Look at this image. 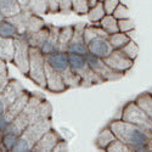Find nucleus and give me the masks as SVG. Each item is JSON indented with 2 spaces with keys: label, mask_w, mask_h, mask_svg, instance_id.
I'll list each match as a JSON object with an SVG mask.
<instances>
[{
  "label": "nucleus",
  "mask_w": 152,
  "mask_h": 152,
  "mask_svg": "<svg viewBox=\"0 0 152 152\" xmlns=\"http://www.w3.org/2000/svg\"><path fill=\"white\" fill-rule=\"evenodd\" d=\"M6 61L0 58V74L1 73H7V66H6Z\"/></svg>",
  "instance_id": "36"
},
{
  "label": "nucleus",
  "mask_w": 152,
  "mask_h": 152,
  "mask_svg": "<svg viewBox=\"0 0 152 152\" xmlns=\"http://www.w3.org/2000/svg\"><path fill=\"white\" fill-rule=\"evenodd\" d=\"M0 148H1V145H0Z\"/></svg>",
  "instance_id": "42"
},
{
  "label": "nucleus",
  "mask_w": 152,
  "mask_h": 152,
  "mask_svg": "<svg viewBox=\"0 0 152 152\" xmlns=\"http://www.w3.org/2000/svg\"><path fill=\"white\" fill-rule=\"evenodd\" d=\"M22 6L18 0H0V14L4 18H11L20 15Z\"/></svg>",
  "instance_id": "16"
},
{
  "label": "nucleus",
  "mask_w": 152,
  "mask_h": 152,
  "mask_svg": "<svg viewBox=\"0 0 152 152\" xmlns=\"http://www.w3.org/2000/svg\"><path fill=\"white\" fill-rule=\"evenodd\" d=\"M50 27H51V26H48V24H46V26H45L43 29H40L39 32H37V33H34V34H32V35L26 37L27 40H28V43H29V45L33 46V48L40 49V48L44 45V43L46 42L48 37H49V34H50Z\"/></svg>",
  "instance_id": "20"
},
{
  "label": "nucleus",
  "mask_w": 152,
  "mask_h": 152,
  "mask_svg": "<svg viewBox=\"0 0 152 152\" xmlns=\"http://www.w3.org/2000/svg\"><path fill=\"white\" fill-rule=\"evenodd\" d=\"M45 77H46V88L45 89L49 90L50 93L55 94H61L65 93L68 88L65 84L62 75L57 73L55 69H53L48 63H45Z\"/></svg>",
  "instance_id": "12"
},
{
  "label": "nucleus",
  "mask_w": 152,
  "mask_h": 152,
  "mask_svg": "<svg viewBox=\"0 0 152 152\" xmlns=\"http://www.w3.org/2000/svg\"><path fill=\"white\" fill-rule=\"evenodd\" d=\"M58 33H60V28L58 27H54V26L50 27V34L48 37L46 42L44 43V45L40 48V51H42V54L44 56L60 51V48H58Z\"/></svg>",
  "instance_id": "15"
},
{
  "label": "nucleus",
  "mask_w": 152,
  "mask_h": 152,
  "mask_svg": "<svg viewBox=\"0 0 152 152\" xmlns=\"http://www.w3.org/2000/svg\"><path fill=\"white\" fill-rule=\"evenodd\" d=\"M121 51L128 57V58H130L132 61H134L135 62V60L137 58V56H139V45L132 39L128 44H126Z\"/></svg>",
  "instance_id": "29"
},
{
  "label": "nucleus",
  "mask_w": 152,
  "mask_h": 152,
  "mask_svg": "<svg viewBox=\"0 0 152 152\" xmlns=\"http://www.w3.org/2000/svg\"><path fill=\"white\" fill-rule=\"evenodd\" d=\"M85 28V24L79 23L74 26V34L72 40L69 42L66 53L68 54H77V55H82L85 56L88 55V48L86 44L84 42V37H83V32Z\"/></svg>",
  "instance_id": "11"
},
{
  "label": "nucleus",
  "mask_w": 152,
  "mask_h": 152,
  "mask_svg": "<svg viewBox=\"0 0 152 152\" xmlns=\"http://www.w3.org/2000/svg\"><path fill=\"white\" fill-rule=\"evenodd\" d=\"M27 9L31 14L37 15V16H42L46 14V12H49L50 10L48 0H29Z\"/></svg>",
  "instance_id": "27"
},
{
  "label": "nucleus",
  "mask_w": 152,
  "mask_h": 152,
  "mask_svg": "<svg viewBox=\"0 0 152 152\" xmlns=\"http://www.w3.org/2000/svg\"><path fill=\"white\" fill-rule=\"evenodd\" d=\"M102 4L106 11V15H112L115 12V10L117 9V6L121 4V0H105Z\"/></svg>",
  "instance_id": "33"
},
{
  "label": "nucleus",
  "mask_w": 152,
  "mask_h": 152,
  "mask_svg": "<svg viewBox=\"0 0 152 152\" xmlns=\"http://www.w3.org/2000/svg\"><path fill=\"white\" fill-rule=\"evenodd\" d=\"M45 56L42 54L40 49L31 46L29 50V71L27 77L35 83L38 86L45 89L46 77H45Z\"/></svg>",
  "instance_id": "6"
},
{
  "label": "nucleus",
  "mask_w": 152,
  "mask_h": 152,
  "mask_svg": "<svg viewBox=\"0 0 152 152\" xmlns=\"http://www.w3.org/2000/svg\"><path fill=\"white\" fill-rule=\"evenodd\" d=\"M119 119L134 124L139 128H141L142 130H145L146 133L152 135V121L147 117L146 113L136 105L135 101H130V102H126L121 112V117Z\"/></svg>",
  "instance_id": "5"
},
{
  "label": "nucleus",
  "mask_w": 152,
  "mask_h": 152,
  "mask_svg": "<svg viewBox=\"0 0 152 152\" xmlns=\"http://www.w3.org/2000/svg\"><path fill=\"white\" fill-rule=\"evenodd\" d=\"M0 152H7V151H5V150L1 147V148H0Z\"/></svg>",
  "instance_id": "40"
},
{
  "label": "nucleus",
  "mask_w": 152,
  "mask_h": 152,
  "mask_svg": "<svg viewBox=\"0 0 152 152\" xmlns=\"http://www.w3.org/2000/svg\"><path fill=\"white\" fill-rule=\"evenodd\" d=\"M0 37L6 39H16L17 37H20V32L14 23L7 18H4L0 21Z\"/></svg>",
  "instance_id": "21"
},
{
  "label": "nucleus",
  "mask_w": 152,
  "mask_h": 152,
  "mask_svg": "<svg viewBox=\"0 0 152 152\" xmlns=\"http://www.w3.org/2000/svg\"><path fill=\"white\" fill-rule=\"evenodd\" d=\"M74 34V26H63L60 27L58 33V48L60 51H66L69 42L72 40Z\"/></svg>",
  "instance_id": "22"
},
{
  "label": "nucleus",
  "mask_w": 152,
  "mask_h": 152,
  "mask_svg": "<svg viewBox=\"0 0 152 152\" xmlns=\"http://www.w3.org/2000/svg\"><path fill=\"white\" fill-rule=\"evenodd\" d=\"M83 37H84L85 44H88V43H90L93 39H95V38H99V37L108 38L110 35L102 28H101L99 24H91V26H86V24H85V28H84V32H83Z\"/></svg>",
  "instance_id": "23"
},
{
  "label": "nucleus",
  "mask_w": 152,
  "mask_h": 152,
  "mask_svg": "<svg viewBox=\"0 0 152 152\" xmlns=\"http://www.w3.org/2000/svg\"><path fill=\"white\" fill-rule=\"evenodd\" d=\"M85 58H86V62H88V65H89V67L91 68V71H94L104 82H116V80H119L124 75V74L117 73L112 68H110L102 58L95 57L90 54L85 55Z\"/></svg>",
  "instance_id": "8"
},
{
  "label": "nucleus",
  "mask_w": 152,
  "mask_h": 152,
  "mask_svg": "<svg viewBox=\"0 0 152 152\" xmlns=\"http://www.w3.org/2000/svg\"><path fill=\"white\" fill-rule=\"evenodd\" d=\"M9 84H10V79H9L7 73H1L0 74V95L6 90Z\"/></svg>",
  "instance_id": "34"
},
{
  "label": "nucleus",
  "mask_w": 152,
  "mask_h": 152,
  "mask_svg": "<svg viewBox=\"0 0 152 152\" xmlns=\"http://www.w3.org/2000/svg\"><path fill=\"white\" fill-rule=\"evenodd\" d=\"M62 139L63 137L60 135V133L53 128L37 142V145L31 150V152H53L55 146Z\"/></svg>",
  "instance_id": "14"
},
{
  "label": "nucleus",
  "mask_w": 152,
  "mask_h": 152,
  "mask_svg": "<svg viewBox=\"0 0 152 152\" xmlns=\"http://www.w3.org/2000/svg\"><path fill=\"white\" fill-rule=\"evenodd\" d=\"M108 126L119 141L128 145L133 152H150L151 134L122 119H113Z\"/></svg>",
  "instance_id": "1"
},
{
  "label": "nucleus",
  "mask_w": 152,
  "mask_h": 152,
  "mask_svg": "<svg viewBox=\"0 0 152 152\" xmlns=\"http://www.w3.org/2000/svg\"><path fill=\"white\" fill-rule=\"evenodd\" d=\"M45 26H46V24H45L44 20L40 16H37V15L31 14L28 16V18H27V22H26V31H24V37H28V35H32V34H34L37 32H39Z\"/></svg>",
  "instance_id": "19"
},
{
  "label": "nucleus",
  "mask_w": 152,
  "mask_h": 152,
  "mask_svg": "<svg viewBox=\"0 0 152 152\" xmlns=\"http://www.w3.org/2000/svg\"><path fill=\"white\" fill-rule=\"evenodd\" d=\"M106 151H107V152H133V150H132L128 145H125L124 142L119 141L118 139L113 141V142L106 148Z\"/></svg>",
  "instance_id": "31"
},
{
  "label": "nucleus",
  "mask_w": 152,
  "mask_h": 152,
  "mask_svg": "<svg viewBox=\"0 0 152 152\" xmlns=\"http://www.w3.org/2000/svg\"><path fill=\"white\" fill-rule=\"evenodd\" d=\"M130 40H132V37L122 32H117L108 37V42L112 45L113 50H122Z\"/></svg>",
  "instance_id": "25"
},
{
  "label": "nucleus",
  "mask_w": 152,
  "mask_h": 152,
  "mask_svg": "<svg viewBox=\"0 0 152 152\" xmlns=\"http://www.w3.org/2000/svg\"><path fill=\"white\" fill-rule=\"evenodd\" d=\"M86 48H88V54L102 60L110 56L111 53L113 51V48L108 42V38H104V37H99L93 39L90 43L86 44Z\"/></svg>",
  "instance_id": "13"
},
{
  "label": "nucleus",
  "mask_w": 152,
  "mask_h": 152,
  "mask_svg": "<svg viewBox=\"0 0 152 152\" xmlns=\"http://www.w3.org/2000/svg\"><path fill=\"white\" fill-rule=\"evenodd\" d=\"M45 62L55 69L57 73L62 75L63 80H65L66 86L68 88H77L82 85V80L75 73L72 72L69 67V60L68 54L66 51H57L54 54H50L45 56Z\"/></svg>",
  "instance_id": "3"
},
{
  "label": "nucleus",
  "mask_w": 152,
  "mask_h": 152,
  "mask_svg": "<svg viewBox=\"0 0 152 152\" xmlns=\"http://www.w3.org/2000/svg\"><path fill=\"white\" fill-rule=\"evenodd\" d=\"M15 42V54H14V65L17 67V69L23 74L27 75L29 71V50L31 45L27 40V38L24 35H20Z\"/></svg>",
  "instance_id": "7"
},
{
  "label": "nucleus",
  "mask_w": 152,
  "mask_h": 152,
  "mask_svg": "<svg viewBox=\"0 0 152 152\" xmlns=\"http://www.w3.org/2000/svg\"><path fill=\"white\" fill-rule=\"evenodd\" d=\"M150 152H152V135H151V141H150Z\"/></svg>",
  "instance_id": "38"
},
{
  "label": "nucleus",
  "mask_w": 152,
  "mask_h": 152,
  "mask_svg": "<svg viewBox=\"0 0 152 152\" xmlns=\"http://www.w3.org/2000/svg\"><path fill=\"white\" fill-rule=\"evenodd\" d=\"M113 17H115L116 20L121 21V20H126V18H130V12H129V9L126 5H124L123 3H121L117 9L115 10V12H113Z\"/></svg>",
  "instance_id": "30"
},
{
  "label": "nucleus",
  "mask_w": 152,
  "mask_h": 152,
  "mask_svg": "<svg viewBox=\"0 0 152 152\" xmlns=\"http://www.w3.org/2000/svg\"><path fill=\"white\" fill-rule=\"evenodd\" d=\"M118 29L122 33H125V34H129L130 35V33L135 29V24L132 21V18L121 20V21H118Z\"/></svg>",
  "instance_id": "32"
},
{
  "label": "nucleus",
  "mask_w": 152,
  "mask_h": 152,
  "mask_svg": "<svg viewBox=\"0 0 152 152\" xmlns=\"http://www.w3.org/2000/svg\"><path fill=\"white\" fill-rule=\"evenodd\" d=\"M99 1H100V3H104V1H105V0H99Z\"/></svg>",
  "instance_id": "41"
},
{
  "label": "nucleus",
  "mask_w": 152,
  "mask_h": 152,
  "mask_svg": "<svg viewBox=\"0 0 152 152\" xmlns=\"http://www.w3.org/2000/svg\"><path fill=\"white\" fill-rule=\"evenodd\" d=\"M24 93H26V90L20 84V82L10 80V84L6 88V90L0 95V116H3L6 110Z\"/></svg>",
  "instance_id": "9"
},
{
  "label": "nucleus",
  "mask_w": 152,
  "mask_h": 152,
  "mask_svg": "<svg viewBox=\"0 0 152 152\" xmlns=\"http://www.w3.org/2000/svg\"><path fill=\"white\" fill-rule=\"evenodd\" d=\"M53 129L51 118H42L29 124L10 152H31L40 139Z\"/></svg>",
  "instance_id": "2"
},
{
  "label": "nucleus",
  "mask_w": 152,
  "mask_h": 152,
  "mask_svg": "<svg viewBox=\"0 0 152 152\" xmlns=\"http://www.w3.org/2000/svg\"><path fill=\"white\" fill-rule=\"evenodd\" d=\"M134 101L152 121V95L151 93H142L140 95H137Z\"/></svg>",
  "instance_id": "24"
},
{
  "label": "nucleus",
  "mask_w": 152,
  "mask_h": 152,
  "mask_svg": "<svg viewBox=\"0 0 152 152\" xmlns=\"http://www.w3.org/2000/svg\"><path fill=\"white\" fill-rule=\"evenodd\" d=\"M15 54V42L14 39H6L0 37V58L10 62L14 60Z\"/></svg>",
  "instance_id": "18"
},
{
  "label": "nucleus",
  "mask_w": 152,
  "mask_h": 152,
  "mask_svg": "<svg viewBox=\"0 0 152 152\" xmlns=\"http://www.w3.org/2000/svg\"><path fill=\"white\" fill-rule=\"evenodd\" d=\"M86 15H88V18H89L90 22H93L94 24H99V22L106 16V11L104 9V4L99 1L94 7L89 9Z\"/></svg>",
  "instance_id": "28"
},
{
  "label": "nucleus",
  "mask_w": 152,
  "mask_h": 152,
  "mask_svg": "<svg viewBox=\"0 0 152 152\" xmlns=\"http://www.w3.org/2000/svg\"><path fill=\"white\" fill-rule=\"evenodd\" d=\"M68 60H69V67L72 72L77 74L82 80L80 86H91V85L104 83V80L94 71H91V68L86 62L85 56L77 55V54H68Z\"/></svg>",
  "instance_id": "4"
},
{
  "label": "nucleus",
  "mask_w": 152,
  "mask_h": 152,
  "mask_svg": "<svg viewBox=\"0 0 152 152\" xmlns=\"http://www.w3.org/2000/svg\"><path fill=\"white\" fill-rule=\"evenodd\" d=\"M18 3L21 4V6H22V10H23V7H27V6H28L29 0H18Z\"/></svg>",
  "instance_id": "37"
},
{
  "label": "nucleus",
  "mask_w": 152,
  "mask_h": 152,
  "mask_svg": "<svg viewBox=\"0 0 152 152\" xmlns=\"http://www.w3.org/2000/svg\"><path fill=\"white\" fill-rule=\"evenodd\" d=\"M53 152H69L68 150V144L65 139H62V140L55 146V148L53 150Z\"/></svg>",
  "instance_id": "35"
},
{
  "label": "nucleus",
  "mask_w": 152,
  "mask_h": 152,
  "mask_svg": "<svg viewBox=\"0 0 152 152\" xmlns=\"http://www.w3.org/2000/svg\"><path fill=\"white\" fill-rule=\"evenodd\" d=\"M104 61L110 68L121 74H125L134 66V61L126 57L121 50H113L111 55L107 56Z\"/></svg>",
  "instance_id": "10"
},
{
  "label": "nucleus",
  "mask_w": 152,
  "mask_h": 152,
  "mask_svg": "<svg viewBox=\"0 0 152 152\" xmlns=\"http://www.w3.org/2000/svg\"><path fill=\"white\" fill-rule=\"evenodd\" d=\"M99 26L102 28L108 35H112L117 32H119L118 29V20H116L113 17V15H106L102 20L99 22Z\"/></svg>",
  "instance_id": "26"
},
{
  "label": "nucleus",
  "mask_w": 152,
  "mask_h": 152,
  "mask_svg": "<svg viewBox=\"0 0 152 152\" xmlns=\"http://www.w3.org/2000/svg\"><path fill=\"white\" fill-rule=\"evenodd\" d=\"M97 151H99V152H107L105 148H97Z\"/></svg>",
  "instance_id": "39"
},
{
  "label": "nucleus",
  "mask_w": 152,
  "mask_h": 152,
  "mask_svg": "<svg viewBox=\"0 0 152 152\" xmlns=\"http://www.w3.org/2000/svg\"><path fill=\"white\" fill-rule=\"evenodd\" d=\"M117 140L116 135L113 134V132L111 130V128L107 125L104 129H101L99 132V134L96 135L95 140H94V145L96 148H107L113 141Z\"/></svg>",
  "instance_id": "17"
}]
</instances>
